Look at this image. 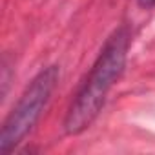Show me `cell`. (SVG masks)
Masks as SVG:
<instances>
[{
  "label": "cell",
  "mask_w": 155,
  "mask_h": 155,
  "mask_svg": "<svg viewBox=\"0 0 155 155\" xmlns=\"http://www.w3.org/2000/svg\"><path fill=\"white\" fill-rule=\"evenodd\" d=\"M57 81H58V68L49 66L44 71H40L35 77V81L28 86L18 104L15 106V110L4 122L2 135H0V150H2V153H8L13 146H17L28 135V131H31L46 102L49 101V95L55 90Z\"/></svg>",
  "instance_id": "7a4b0ae2"
},
{
  "label": "cell",
  "mask_w": 155,
  "mask_h": 155,
  "mask_svg": "<svg viewBox=\"0 0 155 155\" xmlns=\"http://www.w3.org/2000/svg\"><path fill=\"white\" fill-rule=\"evenodd\" d=\"M139 4L142 8H151V6H155V0H139Z\"/></svg>",
  "instance_id": "3957f363"
},
{
  "label": "cell",
  "mask_w": 155,
  "mask_h": 155,
  "mask_svg": "<svg viewBox=\"0 0 155 155\" xmlns=\"http://www.w3.org/2000/svg\"><path fill=\"white\" fill-rule=\"evenodd\" d=\"M128 46H130V33L126 28L117 29L110 37L88 77V81L84 82L82 90L79 91L75 102L68 111L66 117L68 133L71 135L81 133L95 120L101 108L104 106L108 91L111 90V86L115 84V81L120 77L124 69Z\"/></svg>",
  "instance_id": "6da1fadb"
}]
</instances>
